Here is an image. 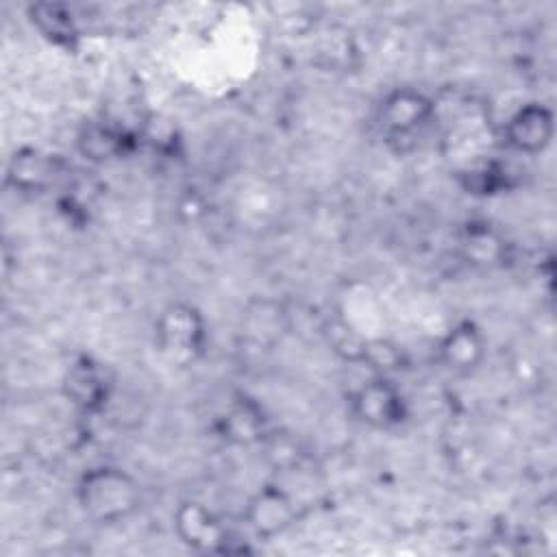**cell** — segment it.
<instances>
[{
	"label": "cell",
	"mask_w": 557,
	"mask_h": 557,
	"mask_svg": "<svg viewBox=\"0 0 557 557\" xmlns=\"http://www.w3.org/2000/svg\"><path fill=\"white\" fill-rule=\"evenodd\" d=\"M76 503L87 520L96 524H117L139 509L141 485L124 468L96 466L78 479Z\"/></svg>",
	"instance_id": "1"
},
{
	"label": "cell",
	"mask_w": 557,
	"mask_h": 557,
	"mask_svg": "<svg viewBox=\"0 0 557 557\" xmlns=\"http://www.w3.org/2000/svg\"><path fill=\"white\" fill-rule=\"evenodd\" d=\"M207 320L191 302H170L154 318V346L170 366L187 368L198 363L207 352Z\"/></svg>",
	"instance_id": "2"
},
{
	"label": "cell",
	"mask_w": 557,
	"mask_h": 557,
	"mask_svg": "<svg viewBox=\"0 0 557 557\" xmlns=\"http://www.w3.org/2000/svg\"><path fill=\"white\" fill-rule=\"evenodd\" d=\"M437 117V102L418 87H394L383 94L376 107V128L394 144L420 137Z\"/></svg>",
	"instance_id": "3"
},
{
	"label": "cell",
	"mask_w": 557,
	"mask_h": 557,
	"mask_svg": "<svg viewBox=\"0 0 557 557\" xmlns=\"http://www.w3.org/2000/svg\"><path fill=\"white\" fill-rule=\"evenodd\" d=\"M352 418L372 431H392L409 416L403 389L385 374H372L348 396Z\"/></svg>",
	"instance_id": "4"
},
{
	"label": "cell",
	"mask_w": 557,
	"mask_h": 557,
	"mask_svg": "<svg viewBox=\"0 0 557 557\" xmlns=\"http://www.w3.org/2000/svg\"><path fill=\"white\" fill-rule=\"evenodd\" d=\"M298 520V503L276 483H265L252 492L244 505V522L259 540H274Z\"/></svg>",
	"instance_id": "5"
},
{
	"label": "cell",
	"mask_w": 557,
	"mask_h": 557,
	"mask_svg": "<svg viewBox=\"0 0 557 557\" xmlns=\"http://www.w3.org/2000/svg\"><path fill=\"white\" fill-rule=\"evenodd\" d=\"M172 529L176 537L191 550L231 553V533L224 522L207 505L198 500H183L172 513Z\"/></svg>",
	"instance_id": "6"
},
{
	"label": "cell",
	"mask_w": 557,
	"mask_h": 557,
	"mask_svg": "<svg viewBox=\"0 0 557 557\" xmlns=\"http://www.w3.org/2000/svg\"><path fill=\"white\" fill-rule=\"evenodd\" d=\"M555 137V115L542 102H524L503 124V144L516 154H542Z\"/></svg>",
	"instance_id": "7"
},
{
	"label": "cell",
	"mask_w": 557,
	"mask_h": 557,
	"mask_svg": "<svg viewBox=\"0 0 557 557\" xmlns=\"http://www.w3.org/2000/svg\"><path fill=\"white\" fill-rule=\"evenodd\" d=\"M435 355L444 370L457 376H468L483 366L487 357V337L476 322L459 320L437 339Z\"/></svg>",
	"instance_id": "8"
},
{
	"label": "cell",
	"mask_w": 557,
	"mask_h": 557,
	"mask_svg": "<svg viewBox=\"0 0 557 557\" xmlns=\"http://www.w3.org/2000/svg\"><path fill=\"white\" fill-rule=\"evenodd\" d=\"M61 387L67 403L87 413L104 409L113 392V383L107 368L87 355L78 357L76 361H72V366H67Z\"/></svg>",
	"instance_id": "9"
},
{
	"label": "cell",
	"mask_w": 557,
	"mask_h": 557,
	"mask_svg": "<svg viewBox=\"0 0 557 557\" xmlns=\"http://www.w3.org/2000/svg\"><path fill=\"white\" fill-rule=\"evenodd\" d=\"M242 335L257 348H274L294 329L292 309L276 298H252L242 311Z\"/></svg>",
	"instance_id": "10"
},
{
	"label": "cell",
	"mask_w": 557,
	"mask_h": 557,
	"mask_svg": "<svg viewBox=\"0 0 557 557\" xmlns=\"http://www.w3.org/2000/svg\"><path fill=\"white\" fill-rule=\"evenodd\" d=\"M457 252L463 263L479 270H492L507 263L509 242L494 224L470 220L457 233Z\"/></svg>",
	"instance_id": "11"
},
{
	"label": "cell",
	"mask_w": 557,
	"mask_h": 557,
	"mask_svg": "<svg viewBox=\"0 0 557 557\" xmlns=\"http://www.w3.org/2000/svg\"><path fill=\"white\" fill-rule=\"evenodd\" d=\"M63 174V161L39 148L17 150L7 165V183L22 194H41Z\"/></svg>",
	"instance_id": "12"
},
{
	"label": "cell",
	"mask_w": 557,
	"mask_h": 557,
	"mask_svg": "<svg viewBox=\"0 0 557 557\" xmlns=\"http://www.w3.org/2000/svg\"><path fill=\"white\" fill-rule=\"evenodd\" d=\"M135 146L133 133L109 120H89L76 135V148L91 163H111L126 157Z\"/></svg>",
	"instance_id": "13"
},
{
	"label": "cell",
	"mask_w": 557,
	"mask_h": 557,
	"mask_svg": "<svg viewBox=\"0 0 557 557\" xmlns=\"http://www.w3.org/2000/svg\"><path fill=\"white\" fill-rule=\"evenodd\" d=\"M272 431L265 411L250 398H235L218 418V433L235 446H259Z\"/></svg>",
	"instance_id": "14"
},
{
	"label": "cell",
	"mask_w": 557,
	"mask_h": 557,
	"mask_svg": "<svg viewBox=\"0 0 557 557\" xmlns=\"http://www.w3.org/2000/svg\"><path fill=\"white\" fill-rule=\"evenodd\" d=\"M33 28L52 46L72 50L81 39V28L74 11L63 2H33L28 7Z\"/></svg>",
	"instance_id": "15"
},
{
	"label": "cell",
	"mask_w": 557,
	"mask_h": 557,
	"mask_svg": "<svg viewBox=\"0 0 557 557\" xmlns=\"http://www.w3.org/2000/svg\"><path fill=\"white\" fill-rule=\"evenodd\" d=\"M459 185L470 196H496L513 185V174L507 163L498 159H476L470 165L461 168Z\"/></svg>",
	"instance_id": "16"
},
{
	"label": "cell",
	"mask_w": 557,
	"mask_h": 557,
	"mask_svg": "<svg viewBox=\"0 0 557 557\" xmlns=\"http://www.w3.org/2000/svg\"><path fill=\"white\" fill-rule=\"evenodd\" d=\"M259 446L265 450L268 461L278 470H289L298 466L302 459V448L298 440L292 437V433H278L272 429Z\"/></svg>",
	"instance_id": "17"
}]
</instances>
